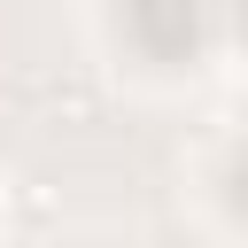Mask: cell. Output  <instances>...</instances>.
<instances>
[{
  "label": "cell",
  "mask_w": 248,
  "mask_h": 248,
  "mask_svg": "<svg viewBox=\"0 0 248 248\" xmlns=\"http://www.w3.org/2000/svg\"><path fill=\"white\" fill-rule=\"evenodd\" d=\"M124 23L155 62H186L202 46V0H124Z\"/></svg>",
  "instance_id": "1"
},
{
  "label": "cell",
  "mask_w": 248,
  "mask_h": 248,
  "mask_svg": "<svg viewBox=\"0 0 248 248\" xmlns=\"http://www.w3.org/2000/svg\"><path fill=\"white\" fill-rule=\"evenodd\" d=\"M240 39H248V0H240Z\"/></svg>",
  "instance_id": "3"
},
{
  "label": "cell",
  "mask_w": 248,
  "mask_h": 248,
  "mask_svg": "<svg viewBox=\"0 0 248 248\" xmlns=\"http://www.w3.org/2000/svg\"><path fill=\"white\" fill-rule=\"evenodd\" d=\"M232 194H240V209H248V147H240V163H232Z\"/></svg>",
  "instance_id": "2"
}]
</instances>
